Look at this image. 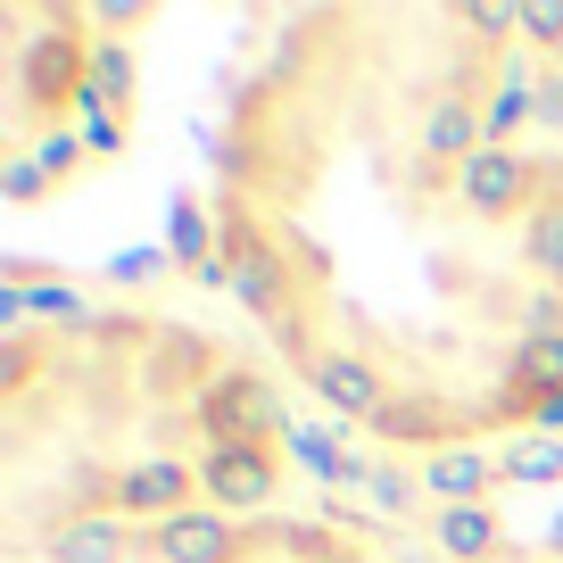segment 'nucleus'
I'll list each match as a JSON object with an SVG mask.
<instances>
[{
	"instance_id": "nucleus-1",
	"label": "nucleus",
	"mask_w": 563,
	"mask_h": 563,
	"mask_svg": "<svg viewBox=\"0 0 563 563\" xmlns=\"http://www.w3.org/2000/svg\"><path fill=\"white\" fill-rule=\"evenodd\" d=\"M199 249L356 448L448 464L563 422V133L497 0L290 9L199 141Z\"/></svg>"
},
{
	"instance_id": "nucleus-2",
	"label": "nucleus",
	"mask_w": 563,
	"mask_h": 563,
	"mask_svg": "<svg viewBox=\"0 0 563 563\" xmlns=\"http://www.w3.org/2000/svg\"><path fill=\"white\" fill-rule=\"evenodd\" d=\"M299 389L249 332L158 299L18 290L0 323V547L124 563L299 481Z\"/></svg>"
},
{
	"instance_id": "nucleus-3",
	"label": "nucleus",
	"mask_w": 563,
	"mask_h": 563,
	"mask_svg": "<svg viewBox=\"0 0 563 563\" xmlns=\"http://www.w3.org/2000/svg\"><path fill=\"white\" fill-rule=\"evenodd\" d=\"M124 34H141V18L58 9V0L0 9V158L18 208H42L117 158L133 124Z\"/></svg>"
},
{
	"instance_id": "nucleus-4",
	"label": "nucleus",
	"mask_w": 563,
	"mask_h": 563,
	"mask_svg": "<svg viewBox=\"0 0 563 563\" xmlns=\"http://www.w3.org/2000/svg\"><path fill=\"white\" fill-rule=\"evenodd\" d=\"M124 563H389V555L340 514L274 506V514H232V522L175 530V539L141 547Z\"/></svg>"
},
{
	"instance_id": "nucleus-5",
	"label": "nucleus",
	"mask_w": 563,
	"mask_h": 563,
	"mask_svg": "<svg viewBox=\"0 0 563 563\" xmlns=\"http://www.w3.org/2000/svg\"><path fill=\"white\" fill-rule=\"evenodd\" d=\"M522 51H530V84H539L547 124L563 133V9H522Z\"/></svg>"
}]
</instances>
